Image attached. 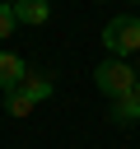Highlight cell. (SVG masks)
Instances as JSON below:
<instances>
[{"label": "cell", "instance_id": "cell-1", "mask_svg": "<svg viewBox=\"0 0 140 149\" xmlns=\"http://www.w3.org/2000/svg\"><path fill=\"white\" fill-rule=\"evenodd\" d=\"M51 93H56V79H51V74L28 70V79H23L19 88H9V93H5V112H9V116H28V112H33L37 102H47Z\"/></svg>", "mask_w": 140, "mask_h": 149}, {"label": "cell", "instance_id": "cell-2", "mask_svg": "<svg viewBox=\"0 0 140 149\" xmlns=\"http://www.w3.org/2000/svg\"><path fill=\"white\" fill-rule=\"evenodd\" d=\"M135 79H140V74H135L126 61H117V56L98 61V70H93V84H98V93H103L107 102H117V98L135 93Z\"/></svg>", "mask_w": 140, "mask_h": 149}, {"label": "cell", "instance_id": "cell-3", "mask_svg": "<svg viewBox=\"0 0 140 149\" xmlns=\"http://www.w3.org/2000/svg\"><path fill=\"white\" fill-rule=\"evenodd\" d=\"M103 47H107L117 61H126L131 51H140V14H117V19H107Z\"/></svg>", "mask_w": 140, "mask_h": 149}, {"label": "cell", "instance_id": "cell-4", "mask_svg": "<svg viewBox=\"0 0 140 149\" xmlns=\"http://www.w3.org/2000/svg\"><path fill=\"white\" fill-rule=\"evenodd\" d=\"M28 79V65H23V56H14V51H0V88L9 93V88H19Z\"/></svg>", "mask_w": 140, "mask_h": 149}, {"label": "cell", "instance_id": "cell-5", "mask_svg": "<svg viewBox=\"0 0 140 149\" xmlns=\"http://www.w3.org/2000/svg\"><path fill=\"white\" fill-rule=\"evenodd\" d=\"M14 19L28 23V28H37V23L51 19V5H47V0H14Z\"/></svg>", "mask_w": 140, "mask_h": 149}, {"label": "cell", "instance_id": "cell-6", "mask_svg": "<svg viewBox=\"0 0 140 149\" xmlns=\"http://www.w3.org/2000/svg\"><path fill=\"white\" fill-rule=\"evenodd\" d=\"M112 121H121V126L140 121V93H126V98H117V102H112Z\"/></svg>", "mask_w": 140, "mask_h": 149}, {"label": "cell", "instance_id": "cell-7", "mask_svg": "<svg viewBox=\"0 0 140 149\" xmlns=\"http://www.w3.org/2000/svg\"><path fill=\"white\" fill-rule=\"evenodd\" d=\"M14 28H19V19H14V5H0V42H5Z\"/></svg>", "mask_w": 140, "mask_h": 149}, {"label": "cell", "instance_id": "cell-8", "mask_svg": "<svg viewBox=\"0 0 140 149\" xmlns=\"http://www.w3.org/2000/svg\"><path fill=\"white\" fill-rule=\"evenodd\" d=\"M135 93H140V79H135Z\"/></svg>", "mask_w": 140, "mask_h": 149}, {"label": "cell", "instance_id": "cell-9", "mask_svg": "<svg viewBox=\"0 0 140 149\" xmlns=\"http://www.w3.org/2000/svg\"><path fill=\"white\" fill-rule=\"evenodd\" d=\"M0 5H14V0H0Z\"/></svg>", "mask_w": 140, "mask_h": 149}]
</instances>
